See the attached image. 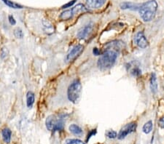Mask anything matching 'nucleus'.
I'll return each mask as SVG.
<instances>
[{"mask_svg": "<svg viewBox=\"0 0 164 144\" xmlns=\"http://www.w3.org/2000/svg\"><path fill=\"white\" fill-rule=\"evenodd\" d=\"M157 3L155 0H150L142 5H141L139 12L141 18L145 22L150 21L155 17V12L157 11Z\"/></svg>", "mask_w": 164, "mask_h": 144, "instance_id": "nucleus-1", "label": "nucleus"}, {"mask_svg": "<svg viewBox=\"0 0 164 144\" xmlns=\"http://www.w3.org/2000/svg\"><path fill=\"white\" fill-rule=\"evenodd\" d=\"M117 58V52L113 50H107L99 58L98 60V66L101 69H108L115 64Z\"/></svg>", "mask_w": 164, "mask_h": 144, "instance_id": "nucleus-2", "label": "nucleus"}, {"mask_svg": "<svg viewBox=\"0 0 164 144\" xmlns=\"http://www.w3.org/2000/svg\"><path fill=\"white\" fill-rule=\"evenodd\" d=\"M82 85L79 80H74L71 85H69L67 90L68 99L72 103H75L80 98Z\"/></svg>", "mask_w": 164, "mask_h": 144, "instance_id": "nucleus-3", "label": "nucleus"}, {"mask_svg": "<svg viewBox=\"0 0 164 144\" xmlns=\"http://www.w3.org/2000/svg\"><path fill=\"white\" fill-rule=\"evenodd\" d=\"M64 117H55V116H50L46 120V127L51 131H60L64 129Z\"/></svg>", "mask_w": 164, "mask_h": 144, "instance_id": "nucleus-4", "label": "nucleus"}, {"mask_svg": "<svg viewBox=\"0 0 164 144\" xmlns=\"http://www.w3.org/2000/svg\"><path fill=\"white\" fill-rule=\"evenodd\" d=\"M136 123L135 122H131L130 124H126L123 128L121 129V130L120 131L119 134L117 135L118 139L122 140L127 136L128 134H131V133L134 132L136 130Z\"/></svg>", "mask_w": 164, "mask_h": 144, "instance_id": "nucleus-5", "label": "nucleus"}, {"mask_svg": "<svg viewBox=\"0 0 164 144\" xmlns=\"http://www.w3.org/2000/svg\"><path fill=\"white\" fill-rule=\"evenodd\" d=\"M134 41L138 47L141 48H145L148 45V42H147L146 38H145L144 34H143V32H141V31L137 33L136 36H135Z\"/></svg>", "mask_w": 164, "mask_h": 144, "instance_id": "nucleus-6", "label": "nucleus"}, {"mask_svg": "<svg viewBox=\"0 0 164 144\" xmlns=\"http://www.w3.org/2000/svg\"><path fill=\"white\" fill-rule=\"evenodd\" d=\"M83 50V47L82 45H77L75 47L72 48L71 51L68 53V55H66V61H72V60L74 59Z\"/></svg>", "mask_w": 164, "mask_h": 144, "instance_id": "nucleus-7", "label": "nucleus"}, {"mask_svg": "<svg viewBox=\"0 0 164 144\" xmlns=\"http://www.w3.org/2000/svg\"><path fill=\"white\" fill-rule=\"evenodd\" d=\"M106 0H86V4L90 9H98L102 7Z\"/></svg>", "mask_w": 164, "mask_h": 144, "instance_id": "nucleus-8", "label": "nucleus"}, {"mask_svg": "<svg viewBox=\"0 0 164 144\" xmlns=\"http://www.w3.org/2000/svg\"><path fill=\"white\" fill-rule=\"evenodd\" d=\"M91 30H92V26L91 25H87V26H84L83 28H82L78 33V37L79 39H85L88 36V34H90Z\"/></svg>", "mask_w": 164, "mask_h": 144, "instance_id": "nucleus-9", "label": "nucleus"}, {"mask_svg": "<svg viewBox=\"0 0 164 144\" xmlns=\"http://www.w3.org/2000/svg\"><path fill=\"white\" fill-rule=\"evenodd\" d=\"M141 5H138V4H134L132 2H122L120 4V8L122 10H139L140 9Z\"/></svg>", "mask_w": 164, "mask_h": 144, "instance_id": "nucleus-10", "label": "nucleus"}, {"mask_svg": "<svg viewBox=\"0 0 164 144\" xmlns=\"http://www.w3.org/2000/svg\"><path fill=\"white\" fill-rule=\"evenodd\" d=\"M2 134L4 141H5V143H9L10 141H11V135H12L11 130H10L9 128H5L2 130Z\"/></svg>", "mask_w": 164, "mask_h": 144, "instance_id": "nucleus-11", "label": "nucleus"}, {"mask_svg": "<svg viewBox=\"0 0 164 144\" xmlns=\"http://www.w3.org/2000/svg\"><path fill=\"white\" fill-rule=\"evenodd\" d=\"M150 89L152 93H155L157 90V79H156V76L153 73L151 75V79H150Z\"/></svg>", "mask_w": 164, "mask_h": 144, "instance_id": "nucleus-12", "label": "nucleus"}, {"mask_svg": "<svg viewBox=\"0 0 164 144\" xmlns=\"http://www.w3.org/2000/svg\"><path fill=\"white\" fill-rule=\"evenodd\" d=\"M73 12H72V10H65L63 12H61V14L60 15L59 18H61V20H69L70 18H72L73 16Z\"/></svg>", "mask_w": 164, "mask_h": 144, "instance_id": "nucleus-13", "label": "nucleus"}, {"mask_svg": "<svg viewBox=\"0 0 164 144\" xmlns=\"http://www.w3.org/2000/svg\"><path fill=\"white\" fill-rule=\"evenodd\" d=\"M69 131L72 133H73L74 135H80L82 133V130L80 128L78 125H77L75 124H72L69 126Z\"/></svg>", "mask_w": 164, "mask_h": 144, "instance_id": "nucleus-14", "label": "nucleus"}, {"mask_svg": "<svg viewBox=\"0 0 164 144\" xmlns=\"http://www.w3.org/2000/svg\"><path fill=\"white\" fill-rule=\"evenodd\" d=\"M34 103V94L32 92H28L26 95V104L29 108H31Z\"/></svg>", "mask_w": 164, "mask_h": 144, "instance_id": "nucleus-15", "label": "nucleus"}, {"mask_svg": "<svg viewBox=\"0 0 164 144\" xmlns=\"http://www.w3.org/2000/svg\"><path fill=\"white\" fill-rule=\"evenodd\" d=\"M72 12H73V15H77L78 14L79 12H87L88 11V10L86 9V7L83 5H82V4H79L75 7L72 8Z\"/></svg>", "mask_w": 164, "mask_h": 144, "instance_id": "nucleus-16", "label": "nucleus"}, {"mask_svg": "<svg viewBox=\"0 0 164 144\" xmlns=\"http://www.w3.org/2000/svg\"><path fill=\"white\" fill-rule=\"evenodd\" d=\"M153 127V122L152 121H149V122L145 123L144 126H143L142 128L143 132H144L145 134H149V133L152 131Z\"/></svg>", "mask_w": 164, "mask_h": 144, "instance_id": "nucleus-17", "label": "nucleus"}, {"mask_svg": "<svg viewBox=\"0 0 164 144\" xmlns=\"http://www.w3.org/2000/svg\"><path fill=\"white\" fill-rule=\"evenodd\" d=\"M2 1L5 2V5H7L8 6V7L13 8V9H21V8H23L21 5L13 2H11L10 0H2Z\"/></svg>", "mask_w": 164, "mask_h": 144, "instance_id": "nucleus-18", "label": "nucleus"}, {"mask_svg": "<svg viewBox=\"0 0 164 144\" xmlns=\"http://www.w3.org/2000/svg\"><path fill=\"white\" fill-rule=\"evenodd\" d=\"M14 35L16 38L18 39H22L24 37V33H23V31L20 28H16L14 31Z\"/></svg>", "mask_w": 164, "mask_h": 144, "instance_id": "nucleus-19", "label": "nucleus"}, {"mask_svg": "<svg viewBox=\"0 0 164 144\" xmlns=\"http://www.w3.org/2000/svg\"><path fill=\"white\" fill-rule=\"evenodd\" d=\"M65 144H85V143L78 139H69L66 141Z\"/></svg>", "mask_w": 164, "mask_h": 144, "instance_id": "nucleus-20", "label": "nucleus"}, {"mask_svg": "<svg viewBox=\"0 0 164 144\" xmlns=\"http://www.w3.org/2000/svg\"><path fill=\"white\" fill-rule=\"evenodd\" d=\"M106 135H107V136L109 137V138H111V139L115 138V137L117 136V133H116L115 131H113V130L108 131V132H107V133H106Z\"/></svg>", "mask_w": 164, "mask_h": 144, "instance_id": "nucleus-21", "label": "nucleus"}, {"mask_svg": "<svg viewBox=\"0 0 164 144\" xmlns=\"http://www.w3.org/2000/svg\"><path fill=\"white\" fill-rule=\"evenodd\" d=\"M131 74L134 75V76H140L141 74V70L139 68H134V69L131 71Z\"/></svg>", "mask_w": 164, "mask_h": 144, "instance_id": "nucleus-22", "label": "nucleus"}, {"mask_svg": "<svg viewBox=\"0 0 164 144\" xmlns=\"http://www.w3.org/2000/svg\"><path fill=\"white\" fill-rule=\"evenodd\" d=\"M75 2H76V0H72V1L69 2V3L66 4V5H64L62 6V8H63V9H65V8L70 7H71V6H72V5H74V3H75Z\"/></svg>", "mask_w": 164, "mask_h": 144, "instance_id": "nucleus-23", "label": "nucleus"}, {"mask_svg": "<svg viewBox=\"0 0 164 144\" xmlns=\"http://www.w3.org/2000/svg\"><path fill=\"white\" fill-rule=\"evenodd\" d=\"M95 133H96V130H91V132L88 134V137H87L86 141H89V139H90L92 136H93V135H95Z\"/></svg>", "mask_w": 164, "mask_h": 144, "instance_id": "nucleus-24", "label": "nucleus"}, {"mask_svg": "<svg viewBox=\"0 0 164 144\" xmlns=\"http://www.w3.org/2000/svg\"><path fill=\"white\" fill-rule=\"evenodd\" d=\"M8 19H9V22L11 25H15L16 24L15 18H14V17L12 15H9V17H8Z\"/></svg>", "mask_w": 164, "mask_h": 144, "instance_id": "nucleus-25", "label": "nucleus"}, {"mask_svg": "<svg viewBox=\"0 0 164 144\" xmlns=\"http://www.w3.org/2000/svg\"><path fill=\"white\" fill-rule=\"evenodd\" d=\"M7 49H5V48H3L2 50V53H1V58H5L6 56H7Z\"/></svg>", "mask_w": 164, "mask_h": 144, "instance_id": "nucleus-26", "label": "nucleus"}, {"mask_svg": "<svg viewBox=\"0 0 164 144\" xmlns=\"http://www.w3.org/2000/svg\"><path fill=\"white\" fill-rule=\"evenodd\" d=\"M93 55H100V51H99V50L98 49V48L95 47V48H93Z\"/></svg>", "mask_w": 164, "mask_h": 144, "instance_id": "nucleus-27", "label": "nucleus"}, {"mask_svg": "<svg viewBox=\"0 0 164 144\" xmlns=\"http://www.w3.org/2000/svg\"><path fill=\"white\" fill-rule=\"evenodd\" d=\"M159 126L161 127V128L164 129V117H162L161 119H160L159 120Z\"/></svg>", "mask_w": 164, "mask_h": 144, "instance_id": "nucleus-28", "label": "nucleus"}]
</instances>
